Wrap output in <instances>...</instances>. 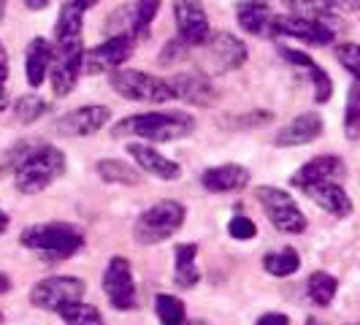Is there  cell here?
Here are the masks:
<instances>
[{"label":"cell","instance_id":"40","mask_svg":"<svg viewBox=\"0 0 360 325\" xmlns=\"http://www.w3.org/2000/svg\"><path fill=\"white\" fill-rule=\"evenodd\" d=\"M0 79H8V52L0 41Z\"/></svg>","mask_w":360,"mask_h":325},{"label":"cell","instance_id":"9","mask_svg":"<svg viewBox=\"0 0 360 325\" xmlns=\"http://www.w3.org/2000/svg\"><path fill=\"white\" fill-rule=\"evenodd\" d=\"M103 293H106L108 304L117 312H130L139 307V290H136V276L130 260L117 255L108 260L103 271Z\"/></svg>","mask_w":360,"mask_h":325},{"label":"cell","instance_id":"14","mask_svg":"<svg viewBox=\"0 0 360 325\" xmlns=\"http://www.w3.org/2000/svg\"><path fill=\"white\" fill-rule=\"evenodd\" d=\"M238 27L257 38H276V14L266 0H241L236 6Z\"/></svg>","mask_w":360,"mask_h":325},{"label":"cell","instance_id":"25","mask_svg":"<svg viewBox=\"0 0 360 325\" xmlns=\"http://www.w3.org/2000/svg\"><path fill=\"white\" fill-rule=\"evenodd\" d=\"M98 177L108 184H125V187H136L141 184V171L130 162L114 160V158H106V160L98 162Z\"/></svg>","mask_w":360,"mask_h":325},{"label":"cell","instance_id":"33","mask_svg":"<svg viewBox=\"0 0 360 325\" xmlns=\"http://www.w3.org/2000/svg\"><path fill=\"white\" fill-rule=\"evenodd\" d=\"M46 111H49V103L41 95H25L14 103V114H17L19 122H36Z\"/></svg>","mask_w":360,"mask_h":325},{"label":"cell","instance_id":"3","mask_svg":"<svg viewBox=\"0 0 360 325\" xmlns=\"http://www.w3.org/2000/svg\"><path fill=\"white\" fill-rule=\"evenodd\" d=\"M65 155L52 144H33L14 168V187L22 196H38L65 174Z\"/></svg>","mask_w":360,"mask_h":325},{"label":"cell","instance_id":"20","mask_svg":"<svg viewBox=\"0 0 360 325\" xmlns=\"http://www.w3.org/2000/svg\"><path fill=\"white\" fill-rule=\"evenodd\" d=\"M203 46H209L212 60L217 63L219 71H236V68H241L247 63V46H244V41L231 36V33L209 36V41Z\"/></svg>","mask_w":360,"mask_h":325},{"label":"cell","instance_id":"37","mask_svg":"<svg viewBox=\"0 0 360 325\" xmlns=\"http://www.w3.org/2000/svg\"><path fill=\"white\" fill-rule=\"evenodd\" d=\"M236 120H241V122H231V127H263L274 120V114L271 111H252V114H241Z\"/></svg>","mask_w":360,"mask_h":325},{"label":"cell","instance_id":"5","mask_svg":"<svg viewBox=\"0 0 360 325\" xmlns=\"http://www.w3.org/2000/svg\"><path fill=\"white\" fill-rule=\"evenodd\" d=\"M111 90L117 95H122L125 101H136V103H168V101H176L171 84L165 79L152 76L146 71H130V68L111 71Z\"/></svg>","mask_w":360,"mask_h":325},{"label":"cell","instance_id":"8","mask_svg":"<svg viewBox=\"0 0 360 325\" xmlns=\"http://www.w3.org/2000/svg\"><path fill=\"white\" fill-rule=\"evenodd\" d=\"M84 282L79 276H63V274H54V276H44L41 282L33 285L30 290V304L38 309H46V312H60L63 307H68L73 301H82L84 298Z\"/></svg>","mask_w":360,"mask_h":325},{"label":"cell","instance_id":"27","mask_svg":"<svg viewBox=\"0 0 360 325\" xmlns=\"http://www.w3.org/2000/svg\"><path fill=\"white\" fill-rule=\"evenodd\" d=\"M292 8H301V11H304L301 17L317 19V22H323L325 27H330L333 33H336V27H342V19L336 14L339 8H336L330 0H295Z\"/></svg>","mask_w":360,"mask_h":325},{"label":"cell","instance_id":"43","mask_svg":"<svg viewBox=\"0 0 360 325\" xmlns=\"http://www.w3.org/2000/svg\"><path fill=\"white\" fill-rule=\"evenodd\" d=\"M8 108V90H6V79H0V111Z\"/></svg>","mask_w":360,"mask_h":325},{"label":"cell","instance_id":"23","mask_svg":"<svg viewBox=\"0 0 360 325\" xmlns=\"http://www.w3.org/2000/svg\"><path fill=\"white\" fill-rule=\"evenodd\" d=\"M52 68V41L46 38H33L27 44V52H25V76H27V84L38 90Z\"/></svg>","mask_w":360,"mask_h":325},{"label":"cell","instance_id":"38","mask_svg":"<svg viewBox=\"0 0 360 325\" xmlns=\"http://www.w3.org/2000/svg\"><path fill=\"white\" fill-rule=\"evenodd\" d=\"M255 325H290V317L285 312H269V314H263Z\"/></svg>","mask_w":360,"mask_h":325},{"label":"cell","instance_id":"46","mask_svg":"<svg viewBox=\"0 0 360 325\" xmlns=\"http://www.w3.org/2000/svg\"><path fill=\"white\" fill-rule=\"evenodd\" d=\"M6 3H8V0H0V22L6 17Z\"/></svg>","mask_w":360,"mask_h":325},{"label":"cell","instance_id":"26","mask_svg":"<svg viewBox=\"0 0 360 325\" xmlns=\"http://www.w3.org/2000/svg\"><path fill=\"white\" fill-rule=\"evenodd\" d=\"M307 290H309V301L314 307H330L333 298H336V293H339V282L328 271H314L307 279Z\"/></svg>","mask_w":360,"mask_h":325},{"label":"cell","instance_id":"13","mask_svg":"<svg viewBox=\"0 0 360 325\" xmlns=\"http://www.w3.org/2000/svg\"><path fill=\"white\" fill-rule=\"evenodd\" d=\"M347 168H344V160L336 158V155H317L309 162H304L292 177H290V184H295L298 190H307L311 184H320V181H342Z\"/></svg>","mask_w":360,"mask_h":325},{"label":"cell","instance_id":"44","mask_svg":"<svg viewBox=\"0 0 360 325\" xmlns=\"http://www.w3.org/2000/svg\"><path fill=\"white\" fill-rule=\"evenodd\" d=\"M8 290H11V276H8V274H3V271H0V295H6V293H8Z\"/></svg>","mask_w":360,"mask_h":325},{"label":"cell","instance_id":"21","mask_svg":"<svg viewBox=\"0 0 360 325\" xmlns=\"http://www.w3.org/2000/svg\"><path fill=\"white\" fill-rule=\"evenodd\" d=\"M309 198L314 200L323 212L330 217H349L352 215V198L347 196V190L342 187V181H320L304 190Z\"/></svg>","mask_w":360,"mask_h":325},{"label":"cell","instance_id":"32","mask_svg":"<svg viewBox=\"0 0 360 325\" xmlns=\"http://www.w3.org/2000/svg\"><path fill=\"white\" fill-rule=\"evenodd\" d=\"M344 136L349 141L360 139V82H355L347 92V106H344Z\"/></svg>","mask_w":360,"mask_h":325},{"label":"cell","instance_id":"2","mask_svg":"<svg viewBox=\"0 0 360 325\" xmlns=\"http://www.w3.org/2000/svg\"><path fill=\"white\" fill-rule=\"evenodd\" d=\"M195 130V120L184 111H146V114H133L120 120L111 127L114 139H125L136 136L144 141L155 144H168V141H179L184 136H190Z\"/></svg>","mask_w":360,"mask_h":325},{"label":"cell","instance_id":"24","mask_svg":"<svg viewBox=\"0 0 360 325\" xmlns=\"http://www.w3.org/2000/svg\"><path fill=\"white\" fill-rule=\"evenodd\" d=\"M198 247L193 241L187 244H179L174 250V282L179 285L181 290L195 288L200 282V271H198Z\"/></svg>","mask_w":360,"mask_h":325},{"label":"cell","instance_id":"35","mask_svg":"<svg viewBox=\"0 0 360 325\" xmlns=\"http://www.w3.org/2000/svg\"><path fill=\"white\" fill-rule=\"evenodd\" d=\"M228 234H231V238H236V241H250V238L257 236V225H255L250 217L236 215L233 219L228 222Z\"/></svg>","mask_w":360,"mask_h":325},{"label":"cell","instance_id":"47","mask_svg":"<svg viewBox=\"0 0 360 325\" xmlns=\"http://www.w3.org/2000/svg\"><path fill=\"white\" fill-rule=\"evenodd\" d=\"M282 3H285L288 8H292V6H295V0H282Z\"/></svg>","mask_w":360,"mask_h":325},{"label":"cell","instance_id":"45","mask_svg":"<svg viewBox=\"0 0 360 325\" xmlns=\"http://www.w3.org/2000/svg\"><path fill=\"white\" fill-rule=\"evenodd\" d=\"M8 222H11V217H8L6 212H3V209H0V236L8 231Z\"/></svg>","mask_w":360,"mask_h":325},{"label":"cell","instance_id":"30","mask_svg":"<svg viewBox=\"0 0 360 325\" xmlns=\"http://www.w3.org/2000/svg\"><path fill=\"white\" fill-rule=\"evenodd\" d=\"M155 314L160 325H184L187 323V307L184 301L176 298V295H168V293H160L155 298Z\"/></svg>","mask_w":360,"mask_h":325},{"label":"cell","instance_id":"19","mask_svg":"<svg viewBox=\"0 0 360 325\" xmlns=\"http://www.w3.org/2000/svg\"><path fill=\"white\" fill-rule=\"evenodd\" d=\"M323 117L320 114H314V111H307V114H301V117H295L292 122L282 127L279 133H276V139H274V144L279 146V149H290V146H307L311 144L314 139H320L323 136Z\"/></svg>","mask_w":360,"mask_h":325},{"label":"cell","instance_id":"17","mask_svg":"<svg viewBox=\"0 0 360 325\" xmlns=\"http://www.w3.org/2000/svg\"><path fill=\"white\" fill-rule=\"evenodd\" d=\"M127 155L136 160V168L144 171V174H152V177H158V179H162V181L179 179V174H181L179 162L165 158V155L158 152L152 144H139V141H133V144H127Z\"/></svg>","mask_w":360,"mask_h":325},{"label":"cell","instance_id":"31","mask_svg":"<svg viewBox=\"0 0 360 325\" xmlns=\"http://www.w3.org/2000/svg\"><path fill=\"white\" fill-rule=\"evenodd\" d=\"M57 314H60V320L65 325H106L103 323V314L98 312V307L84 304V301H73V304L60 309Z\"/></svg>","mask_w":360,"mask_h":325},{"label":"cell","instance_id":"42","mask_svg":"<svg viewBox=\"0 0 360 325\" xmlns=\"http://www.w3.org/2000/svg\"><path fill=\"white\" fill-rule=\"evenodd\" d=\"M22 3H25L30 11H44V8L49 6V0H22Z\"/></svg>","mask_w":360,"mask_h":325},{"label":"cell","instance_id":"18","mask_svg":"<svg viewBox=\"0 0 360 325\" xmlns=\"http://www.w3.org/2000/svg\"><path fill=\"white\" fill-rule=\"evenodd\" d=\"M250 179H252L250 177V168H244L238 162H222V165L206 168L200 174L203 190L217 193V196H222V193H238V190H244L250 184Z\"/></svg>","mask_w":360,"mask_h":325},{"label":"cell","instance_id":"39","mask_svg":"<svg viewBox=\"0 0 360 325\" xmlns=\"http://www.w3.org/2000/svg\"><path fill=\"white\" fill-rule=\"evenodd\" d=\"M330 3H333L339 11H347V14H349V11H360V0H330Z\"/></svg>","mask_w":360,"mask_h":325},{"label":"cell","instance_id":"16","mask_svg":"<svg viewBox=\"0 0 360 325\" xmlns=\"http://www.w3.org/2000/svg\"><path fill=\"white\" fill-rule=\"evenodd\" d=\"M276 36L298 38L311 46H328V44H333L336 33L330 27H325L323 22L298 14V17H276Z\"/></svg>","mask_w":360,"mask_h":325},{"label":"cell","instance_id":"6","mask_svg":"<svg viewBox=\"0 0 360 325\" xmlns=\"http://www.w3.org/2000/svg\"><path fill=\"white\" fill-rule=\"evenodd\" d=\"M255 198L260 203V209L266 212V217L271 219V225L279 231V234L298 236L307 231V215L301 212V206L292 200L288 190H279V187H257L255 190Z\"/></svg>","mask_w":360,"mask_h":325},{"label":"cell","instance_id":"28","mask_svg":"<svg viewBox=\"0 0 360 325\" xmlns=\"http://www.w3.org/2000/svg\"><path fill=\"white\" fill-rule=\"evenodd\" d=\"M263 269L266 274L271 276H276V279H285V276H292L295 271L301 269V255L295 253V250H279V253H271L263 257Z\"/></svg>","mask_w":360,"mask_h":325},{"label":"cell","instance_id":"4","mask_svg":"<svg viewBox=\"0 0 360 325\" xmlns=\"http://www.w3.org/2000/svg\"><path fill=\"white\" fill-rule=\"evenodd\" d=\"M187 219V209L181 206L179 200H158L155 206H149L146 212L136 217L133 222V238L136 244L141 247H155V244H162L165 238L179 231Z\"/></svg>","mask_w":360,"mask_h":325},{"label":"cell","instance_id":"34","mask_svg":"<svg viewBox=\"0 0 360 325\" xmlns=\"http://www.w3.org/2000/svg\"><path fill=\"white\" fill-rule=\"evenodd\" d=\"M333 54L342 63L344 71L355 76V82H360V44H339Z\"/></svg>","mask_w":360,"mask_h":325},{"label":"cell","instance_id":"12","mask_svg":"<svg viewBox=\"0 0 360 325\" xmlns=\"http://www.w3.org/2000/svg\"><path fill=\"white\" fill-rule=\"evenodd\" d=\"M174 19H176L179 38L187 46H203L212 36L209 17H206V8H203L200 0H176Z\"/></svg>","mask_w":360,"mask_h":325},{"label":"cell","instance_id":"41","mask_svg":"<svg viewBox=\"0 0 360 325\" xmlns=\"http://www.w3.org/2000/svg\"><path fill=\"white\" fill-rule=\"evenodd\" d=\"M68 3H73V6L79 8V11H84V14H87V11H90L92 6H98L101 0H68Z\"/></svg>","mask_w":360,"mask_h":325},{"label":"cell","instance_id":"7","mask_svg":"<svg viewBox=\"0 0 360 325\" xmlns=\"http://www.w3.org/2000/svg\"><path fill=\"white\" fill-rule=\"evenodd\" d=\"M84 71V41H52V68H49V84L57 98L76 90L79 76Z\"/></svg>","mask_w":360,"mask_h":325},{"label":"cell","instance_id":"29","mask_svg":"<svg viewBox=\"0 0 360 325\" xmlns=\"http://www.w3.org/2000/svg\"><path fill=\"white\" fill-rule=\"evenodd\" d=\"M162 0H136L133 11H130V36L133 38H144L152 27V22L160 11Z\"/></svg>","mask_w":360,"mask_h":325},{"label":"cell","instance_id":"10","mask_svg":"<svg viewBox=\"0 0 360 325\" xmlns=\"http://www.w3.org/2000/svg\"><path fill=\"white\" fill-rule=\"evenodd\" d=\"M133 49H136V38L130 33H117V36L106 38L103 44L84 49V73L98 76V73L120 71L133 57Z\"/></svg>","mask_w":360,"mask_h":325},{"label":"cell","instance_id":"1","mask_svg":"<svg viewBox=\"0 0 360 325\" xmlns=\"http://www.w3.org/2000/svg\"><path fill=\"white\" fill-rule=\"evenodd\" d=\"M25 250L46 260V263H63L84 250V231L73 222H38L19 234Z\"/></svg>","mask_w":360,"mask_h":325},{"label":"cell","instance_id":"22","mask_svg":"<svg viewBox=\"0 0 360 325\" xmlns=\"http://www.w3.org/2000/svg\"><path fill=\"white\" fill-rule=\"evenodd\" d=\"M282 57L288 60L290 65H295V68H301V71L309 73V82H311V87H314V101H317V103H328V101H330V95H333V82H330V76L325 73L323 65L314 63V57H309L307 52H298V49H282Z\"/></svg>","mask_w":360,"mask_h":325},{"label":"cell","instance_id":"36","mask_svg":"<svg viewBox=\"0 0 360 325\" xmlns=\"http://www.w3.org/2000/svg\"><path fill=\"white\" fill-rule=\"evenodd\" d=\"M187 49H190V46H187L181 38L168 41V44L160 49V65H165V68H168V65H176V63H181V60L187 57Z\"/></svg>","mask_w":360,"mask_h":325},{"label":"cell","instance_id":"11","mask_svg":"<svg viewBox=\"0 0 360 325\" xmlns=\"http://www.w3.org/2000/svg\"><path fill=\"white\" fill-rule=\"evenodd\" d=\"M108 122H111V108L90 103V106H79L68 111L65 117H60L57 133L68 139H84V136H95L98 130H103Z\"/></svg>","mask_w":360,"mask_h":325},{"label":"cell","instance_id":"15","mask_svg":"<svg viewBox=\"0 0 360 325\" xmlns=\"http://www.w3.org/2000/svg\"><path fill=\"white\" fill-rule=\"evenodd\" d=\"M171 90H174V98H179L190 106H212L217 101V87L214 82L203 73H176L171 82Z\"/></svg>","mask_w":360,"mask_h":325}]
</instances>
